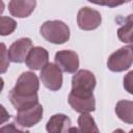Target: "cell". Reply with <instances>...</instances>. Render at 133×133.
<instances>
[{
  "label": "cell",
  "instance_id": "1",
  "mask_svg": "<svg viewBox=\"0 0 133 133\" xmlns=\"http://www.w3.org/2000/svg\"><path fill=\"white\" fill-rule=\"evenodd\" d=\"M38 88L39 81L33 72L22 73L18 78L16 85L8 94L10 103L17 110H21L38 103Z\"/></svg>",
  "mask_w": 133,
  "mask_h": 133
},
{
  "label": "cell",
  "instance_id": "2",
  "mask_svg": "<svg viewBox=\"0 0 133 133\" xmlns=\"http://www.w3.org/2000/svg\"><path fill=\"white\" fill-rule=\"evenodd\" d=\"M39 32L46 41L55 45L64 44L70 39V28L60 20L44 22L39 28Z\"/></svg>",
  "mask_w": 133,
  "mask_h": 133
},
{
  "label": "cell",
  "instance_id": "3",
  "mask_svg": "<svg viewBox=\"0 0 133 133\" xmlns=\"http://www.w3.org/2000/svg\"><path fill=\"white\" fill-rule=\"evenodd\" d=\"M96 77L90 71L80 70L72 78V89L70 94L79 98L92 97V91L96 87Z\"/></svg>",
  "mask_w": 133,
  "mask_h": 133
},
{
  "label": "cell",
  "instance_id": "4",
  "mask_svg": "<svg viewBox=\"0 0 133 133\" xmlns=\"http://www.w3.org/2000/svg\"><path fill=\"white\" fill-rule=\"evenodd\" d=\"M133 63V51L129 46L122 47L113 52L107 59V68L111 72H124Z\"/></svg>",
  "mask_w": 133,
  "mask_h": 133
},
{
  "label": "cell",
  "instance_id": "5",
  "mask_svg": "<svg viewBox=\"0 0 133 133\" xmlns=\"http://www.w3.org/2000/svg\"><path fill=\"white\" fill-rule=\"evenodd\" d=\"M39 78L43 84L51 91H57L62 85V71L56 64L48 62L42 70Z\"/></svg>",
  "mask_w": 133,
  "mask_h": 133
},
{
  "label": "cell",
  "instance_id": "6",
  "mask_svg": "<svg viewBox=\"0 0 133 133\" xmlns=\"http://www.w3.org/2000/svg\"><path fill=\"white\" fill-rule=\"evenodd\" d=\"M43 118V106L39 103H36L30 107L18 110L16 116V123L23 128H30Z\"/></svg>",
  "mask_w": 133,
  "mask_h": 133
},
{
  "label": "cell",
  "instance_id": "7",
  "mask_svg": "<svg viewBox=\"0 0 133 133\" xmlns=\"http://www.w3.org/2000/svg\"><path fill=\"white\" fill-rule=\"evenodd\" d=\"M102 22L101 15L98 10L90 7H82L77 14V24L78 27L85 31H90L97 29Z\"/></svg>",
  "mask_w": 133,
  "mask_h": 133
},
{
  "label": "cell",
  "instance_id": "8",
  "mask_svg": "<svg viewBox=\"0 0 133 133\" xmlns=\"http://www.w3.org/2000/svg\"><path fill=\"white\" fill-rule=\"evenodd\" d=\"M32 49V42L28 37H22L14 42L7 50L8 58L11 62L22 63L26 60L28 53Z\"/></svg>",
  "mask_w": 133,
  "mask_h": 133
},
{
  "label": "cell",
  "instance_id": "9",
  "mask_svg": "<svg viewBox=\"0 0 133 133\" xmlns=\"http://www.w3.org/2000/svg\"><path fill=\"white\" fill-rule=\"evenodd\" d=\"M55 63L65 73H75L79 68V56L71 50H61L55 54Z\"/></svg>",
  "mask_w": 133,
  "mask_h": 133
},
{
  "label": "cell",
  "instance_id": "10",
  "mask_svg": "<svg viewBox=\"0 0 133 133\" xmlns=\"http://www.w3.org/2000/svg\"><path fill=\"white\" fill-rule=\"evenodd\" d=\"M49 60L48 51L43 47H32L25 60L26 65L33 71L42 70Z\"/></svg>",
  "mask_w": 133,
  "mask_h": 133
},
{
  "label": "cell",
  "instance_id": "11",
  "mask_svg": "<svg viewBox=\"0 0 133 133\" xmlns=\"http://www.w3.org/2000/svg\"><path fill=\"white\" fill-rule=\"evenodd\" d=\"M36 6V0H10L8 3V10L12 17L27 18Z\"/></svg>",
  "mask_w": 133,
  "mask_h": 133
},
{
  "label": "cell",
  "instance_id": "12",
  "mask_svg": "<svg viewBox=\"0 0 133 133\" xmlns=\"http://www.w3.org/2000/svg\"><path fill=\"white\" fill-rule=\"evenodd\" d=\"M71 125V119L65 114L57 113L50 117L47 123L46 129L49 133H63L70 132Z\"/></svg>",
  "mask_w": 133,
  "mask_h": 133
},
{
  "label": "cell",
  "instance_id": "13",
  "mask_svg": "<svg viewBox=\"0 0 133 133\" xmlns=\"http://www.w3.org/2000/svg\"><path fill=\"white\" fill-rule=\"evenodd\" d=\"M68 102L70 106L76 112H79V113L92 112L96 109V101H95L94 96L89 98H79V97H75L69 94Z\"/></svg>",
  "mask_w": 133,
  "mask_h": 133
},
{
  "label": "cell",
  "instance_id": "14",
  "mask_svg": "<svg viewBox=\"0 0 133 133\" xmlns=\"http://www.w3.org/2000/svg\"><path fill=\"white\" fill-rule=\"evenodd\" d=\"M115 113L124 123L133 125V101H118L115 105Z\"/></svg>",
  "mask_w": 133,
  "mask_h": 133
},
{
  "label": "cell",
  "instance_id": "15",
  "mask_svg": "<svg viewBox=\"0 0 133 133\" xmlns=\"http://www.w3.org/2000/svg\"><path fill=\"white\" fill-rule=\"evenodd\" d=\"M117 36L121 42L129 44L133 38V14L129 15L122 27L117 29Z\"/></svg>",
  "mask_w": 133,
  "mask_h": 133
},
{
  "label": "cell",
  "instance_id": "16",
  "mask_svg": "<svg viewBox=\"0 0 133 133\" xmlns=\"http://www.w3.org/2000/svg\"><path fill=\"white\" fill-rule=\"evenodd\" d=\"M78 127H79V131L81 132H87V133L99 132L95 119L88 112H84L80 114V116L78 117Z\"/></svg>",
  "mask_w": 133,
  "mask_h": 133
},
{
  "label": "cell",
  "instance_id": "17",
  "mask_svg": "<svg viewBox=\"0 0 133 133\" xmlns=\"http://www.w3.org/2000/svg\"><path fill=\"white\" fill-rule=\"evenodd\" d=\"M17 28V22L6 16H2L0 19V33L1 35L5 36L15 31Z\"/></svg>",
  "mask_w": 133,
  "mask_h": 133
},
{
  "label": "cell",
  "instance_id": "18",
  "mask_svg": "<svg viewBox=\"0 0 133 133\" xmlns=\"http://www.w3.org/2000/svg\"><path fill=\"white\" fill-rule=\"evenodd\" d=\"M124 88L127 92L133 95V71L127 73L124 77Z\"/></svg>",
  "mask_w": 133,
  "mask_h": 133
},
{
  "label": "cell",
  "instance_id": "19",
  "mask_svg": "<svg viewBox=\"0 0 133 133\" xmlns=\"http://www.w3.org/2000/svg\"><path fill=\"white\" fill-rule=\"evenodd\" d=\"M1 47H2V68H1V73H5L8 65H9V58H8V54H7V51H6V48H5V45L4 44H1Z\"/></svg>",
  "mask_w": 133,
  "mask_h": 133
},
{
  "label": "cell",
  "instance_id": "20",
  "mask_svg": "<svg viewBox=\"0 0 133 133\" xmlns=\"http://www.w3.org/2000/svg\"><path fill=\"white\" fill-rule=\"evenodd\" d=\"M128 2H130V0H103V5L112 8V7H116L122 4L128 3Z\"/></svg>",
  "mask_w": 133,
  "mask_h": 133
},
{
  "label": "cell",
  "instance_id": "21",
  "mask_svg": "<svg viewBox=\"0 0 133 133\" xmlns=\"http://www.w3.org/2000/svg\"><path fill=\"white\" fill-rule=\"evenodd\" d=\"M12 126H14V124H9V127H3V128H2V131H6V130L9 131V130H10V127H12ZM14 130H15V131H22V132H23V130H20V129H18V128H14Z\"/></svg>",
  "mask_w": 133,
  "mask_h": 133
},
{
  "label": "cell",
  "instance_id": "22",
  "mask_svg": "<svg viewBox=\"0 0 133 133\" xmlns=\"http://www.w3.org/2000/svg\"><path fill=\"white\" fill-rule=\"evenodd\" d=\"M94 4H97V5H103V0H87Z\"/></svg>",
  "mask_w": 133,
  "mask_h": 133
},
{
  "label": "cell",
  "instance_id": "23",
  "mask_svg": "<svg viewBox=\"0 0 133 133\" xmlns=\"http://www.w3.org/2000/svg\"><path fill=\"white\" fill-rule=\"evenodd\" d=\"M129 47H130V48L132 49V51H133V38H132V39H131V42L129 43Z\"/></svg>",
  "mask_w": 133,
  "mask_h": 133
}]
</instances>
